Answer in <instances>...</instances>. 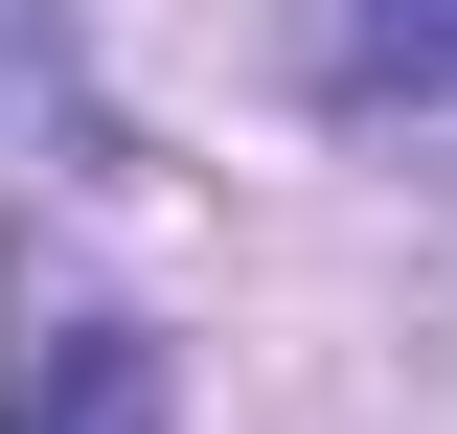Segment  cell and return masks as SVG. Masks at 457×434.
I'll return each mask as SVG.
<instances>
[{"instance_id": "cell-1", "label": "cell", "mask_w": 457, "mask_h": 434, "mask_svg": "<svg viewBox=\"0 0 457 434\" xmlns=\"http://www.w3.org/2000/svg\"><path fill=\"white\" fill-rule=\"evenodd\" d=\"M320 114L457 161V0H320Z\"/></svg>"}, {"instance_id": "cell-2", "label": "cell", "mask_w": 457, "mask_h": 434, "mask_svg": "<svg viewBox=\"0 0 457 434\" xmlns=\"http://www.w3.org/2000/svg\"><path fill=\"white\" fill-rule=\"evenodd\" d=\"M0 434H183V366H161L137 321H69V343L0 366Z\"/></svg>"}, {"instance_id": "cell-3", "label": "cell", "mask_w": 457, "mask_h": 434, "mask_svg": "<svg viewBox=\"0 0 457 434\" xmlns=\"http://www.w3.org/2000/svg\"><path fill=\"white\" fill-rule=\"evenodd\" d=\"M0 161H92V69H69V0H0Z\"/></svg>"}]
</instances>
